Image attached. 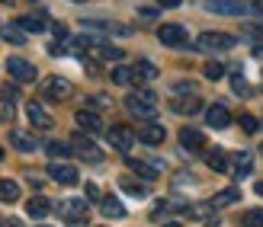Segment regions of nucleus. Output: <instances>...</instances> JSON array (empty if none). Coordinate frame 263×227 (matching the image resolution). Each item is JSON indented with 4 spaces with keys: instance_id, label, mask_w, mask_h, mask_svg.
Here are the masks:
<instances>
[{
    "instance_id": "f257e3e1",
    "label": "nucleus",
    "mask_w": 263,
    "mask_h": 227,
    "mask_svg": "<svg viewBox=\"0 0 263 227\" xmlns=\"http://www.w3.org/2000/svg\"><path fill=\"white\" fill-rule=\"evenodd\" d=\"M154 102H157V96H154V90H135V93H128L125 96V109L135 115V118H141V122H154Z\"/></svg>"
},
{
    "instance_id": "f03ea898",
    "label": "nucleus",
    "mask_w": 263,
    "mask_h": 227,
    "mask_svg": "<svg viewBox=\"0 0 263 227\" xmlns=\"http://www.w3.org/2000/svg\"><path fill=\"white\" fill-rule=\"evenodd\" d=\"M238 45V38L228 35V32H202L196 38V48L199 51H231Z\"/></svg>"
},
{
    "instance_id": "7ed1b4c3",
    "label": "nucleus",
    "mask_w": 263,
    "mask_h": 227,
    "mask_svg": "<svg viewBox=\"0 0 263 227\" xmlns=\"http://www.w3.org/2000/svg\"><path fill=\"white\" fill-rule=\"evenodd\" d=\"M71 148L74 154L81 160H90V163H103V151L97 148L93 141H90V135H84V131H77V135L71 138Z\"/></svg>"
},
{
    "instance_id": "20e7f679",
    "label": "nucleus",
    "mask_w": 263,
    "mask_h": 227,
    "mask_svg": "<svg viewBox=\"0 0 263 227\" xmlns=\"http://www.w3.org/2000/svg\"><path fill=\"white\" fill-rule=\"evenodd\" d=\"M106 138H109V144H112V148L119 151V154H128V151H132V144L138 141V135H135V131H132L128 125H112V128L106 131Z\"/></svg>"
},
{
    "instance_id": "39448f33",
    "label": "nucleus",
    "mask_w": 263,
    "mask_h": 227,
    "mask_svg": "<svg viewBox=\"0 0 263 227\" xmlns=\"http://www.w3.org/2000/svg\"><path fill=\"white\" fill-rule=\"evenodd\" d=\"M7 74L13 77V84H32L39 77L35 74V64H29L26 58H10L7 61Z\"/></svg>"
},
{
    "instance_id": "423d86ee",
    "label": "nucleus",
    "mask_w": 263,
    "mask_h": 227,
    "mask_svg": "<svg viewBox=\"0 0 263 227\" xmlns=\"http://www.w3.org/2000/svg\"><path fill=\"white\" fill-rule=\"evenodd\" d=\"M42 96L51 99V102H61V99L71 96V84L64 77H45L42 80Z\"/></svg>"
},
{
    "instance_id": "0eeeda50",
    "label": "nucleus",
    "mask_w": 263,
    "mask_h": 227,
    "mask_svg": "<svg viewBox=\"0 0 263 227\" xmlns=\"http://www.w3.org/2000/svg\"><path fill=\"white\" fill-rule=\"evenodd\" d=\"M205 10L221 13V16H244L251 4H244V0H205Z\"/></svg>"
},
{
    "instance_id": "6e6552de",
    "label": "nucleus",
    "mask_w": 263,
    "mask_h": 227,
    "mask_svg": "<svg viewBox=\"0 0 263 227\" xmlns=\"http://www.w3.org/2000/svg\"><path fill=\"white\" fill-rule=\"evenodd\" d=\"M157 38H161V45H167V48H186V29H183V26L164 23L161 29H157Z\"/></svg>"
},
{
    "instance_id": "1a4fd4ad",
    "label": "nucleus",
    "mask_w": 263,
    "mask_h": 227,
    "mask_svg": "<svg viewBox=\"0 0 263 227\" xmlns=\"http://www.w3.org/2000/svg\"><path fill=\"white\" fill-rule=\"evenodd\" d=\"M58 211L64 218H68L74 227H81V218L87 215V198H64V202L58 205Z\"/></svg>"
},
{
    "instance_id": "9d476101",
    "label": "nucleus",
    "mask_w": 263,
    "mask_h": 227,
    "mask_svg": "<svg viewBox=\"0 0 263 227\" xmlns=\"http://www.w3.org/2000/svg\"><path fill=\"white\" fill-rule=\"evenodd\" d=\"M90 55L100 58V61H122V58H125V51H122L119 45L103 42V38H93V45H90Z\"/></svg>"
},
{
    "instance_id": "9b49d317",
    "label": "nucleus",
    "mask_w": 263,
    "mask_h": 227,
    "mask_svg": "<svg viewBox=\"0 0 263 227\" xmlns=\"http://www.w3.org/2000/svg\"><path fill=\"white\" fill-rule=\"evenodd\" d=\"M84 29H93V32H106V35H128L132 29L122 23H109V19H81Z\"/></svg>"
},
{
    "instance_id": "f8f14e48",
    "label": "nucleus",
    "mask_w": 263,
    "mask_h": 227,
    "mask_svg": "<svg viewBox=\"0 0 263 227\" xmlns=\"http://www.w3.org/2000/svg\"><path fill=\"white\" fill-rule=\"evenodd\" d=\"M205 125L209 128H228L231 125V112H228V106H221V102H212L205 109Z\"/></svg>"
},
{
    "instance_id": "ddd939ff",
    "label": "nucleus",
    "mask_w": 263,
    "mask_h": 227,
    "mask_svg": "<svg viewBox=\"0 0 263 227\" xmlns=\"http://www.w3.org/2000/svg\"><path fill=\"white\" fill-rule=\"evenodd\" d=\"M26 115H29V122H32L35 128H42V131H48L51 125H55V118H51V115L42 109V102H35V99L26 102Z\"/></svg>"
},
{
    "instance_id": "4468645a",
    "label": "nucleus",
    "mask_w": 263,
    "mask_h": 227,
    "mask_svg": "<svg viewBox=\"0 0 263 227\" xmlns=\"http://www.w3.org/2000/svg\"><path fill=\"white\" fill-rule=\"evenodd\" d=\"M48 176L55 179V182H61V185H74L77 179V167H68V163H48Z\"/></svg>"
},
{
    "instance_id": "2eb2a0df",
    "label": "nucleus",
    "mask_w": 263,
    "mask_h": 227,
    "mask_svg": "<svg viewBox=\"0 0 263 227\" xmlns=\"http://www.w3.org/2000/svg\"><path fill=\"white\" fill-rule=\"evenodd\" d=\"M164 138H167V131H164V125H157V122H144V125H141V131H138V141L151 144V148L164 144Z\"/></svg>"
},
{
    "instance_id": "dca6fc26",
    "label": "nucleus",
    "mask_w": 263,
    "mask_h": 227,
    "mask_svg": "<svg viewBox=\"0 0 263 227\" xmlns=\"http://www.w3.org/2000/svg\"><path fill=\"white\" fill-rule=\"evenodd\" d=\"M170 109L180 112V115H193V112H199V109H202V99L196 96V93H190V96H174Z\"/></svg>"
},
{
    "instance_id": "f3484780",
    "label": "nucleus",
    "mask_w": 263,
    "mask_h": 227,
    "mask_svg": "<svg viewBox=\"0 0 263 227\" xmlns=\"http://www.w3.org/2000/svg\"><path fill=\"white\" fill-rule=\"evenodd\" d=\"M74 118H77V125H81V131H87V135H97V131L103 128V118H100V112H93V109H81Z\"/></svg>"
},
{
    "instance_id": "a211bd4d",
    "label": "nucleus",
    "mask_w": 263,
    "mask_h": 227,
    "mask_svg": "<svg viewBox=\"0 0 263 227\" xmlns=\"http://www.w3.org/2000/svg\"><path fill=\"white\" fill-rule=\"evenodd\" d=\"M180 144H183V151H202L205 148V135L202 131H196V128H180Z\"/></svg>"
},
{
    "instance_id": "6ab92c4d",
    "label": "nucleus",
    "mask_w": 263,
    "mask_h": 227,
    "mask_svg": "<svg viewBox=\"0 0 263 227\" xmlns=\"http://www.w3.org/2000/svg\"><path fill=\"white\" fill-rule=\"evenodd\" d=\"M10 144L16 151H23V154H32V151H39V141H35V135H29V131H10Z\"/></svg>"
},
{
    "instance_id": "aec40b11",
    "label": "nucleus",
    "mask_w": 263,
    "mask_h": 227,
    "mask_svg": "<svg viewBox=\"0 0 263 227\" xmlns=\"http://www.w3.org/2000/svg\"><path fill=\"white\" fill-rule=\"evenodd\" d=\"M205 163H209V170H215V173H231V157L225 154V151H205Z\"/></svg>"
},
{
    "instance_id": "412c9836",
    "label": "nucleus",
    "mask_w": 263,
    "mask_h": 227,
    "mask_svg": "<svg viewBox=\"0 0 263 227\" xmlns=\"http://www.w3.org/2000/svg\"><path fill=\"white\" fill-rule=\"evenodd\" d=\"M254 173V157L251 154H234V167H231V176L234 179H244V176H251Z\"/></svg>"
},
{
    "instance_id": "4be33fe9",
    "label": "nucleus",
    "mask_w": 263,
    "mask_h": 227,
    "mask_svg": "<svg viewBox=\"0 0 263 227\" xmlns=\"http://www.w3.org/2000/svg\"><path fill=\"white\" fill-rule=\"evenodd\" d=\"M20 29H26V32H45L48 29V19L42 16V13H29V16L20 19Z\"/></svg>"
},
{
    "instance_id": "5701e85b",
    "label": "nucleus",
    "mask_w": 263,
    "mask_h": 227,
    "mask_svg": "<svg viewBox=\"0 0 263 227\" xmlns=\"http://www.w3.org/2000/svg\"><path fill=\"white\" fill-rule=\"evenodd\" d=\"M100 211H103L106 218H125V205H122L116 195H106V198H103V202H100Z\"/></svg>"
},
{
    "instance_id": "b1692460",
    "label": "nucleus",
    "mask_w": 263,
    "mask_h": 227,
    "mask_svg": "<svg viewBox=\"0 0 263 227\" xmlns=\"http://www.w3.org/2000/svg\"><path fill=\"white\" fill-rule=\"evenodd\" d=\"M112 84H116V87H132V84H138L135 68H128V64H119V68L112 71Z\"/></svg>"
},
{
    "instance_id": "393cba45",
    "label": "nucleus",
    "mask_w": 263,
    "mask_h": 227,
    "mask_svg": "<svg viewBox=\"0 0 263 227\" xmlns=\"http://www.w3.org/2000/svg\"><path fill=\"white\" fill-rule=\"evenodd\" d=\"M45 151H48L51 160H68V157L74 154V148H71V144H64V141H48Z\"/></svg>"
},
{
    "instance_id": "a878e982",
    "label": "nucleus",
    "mask_w": 263,
    "mask_h": 227,
    "mask_svg": "<svg viewBox=\"0 0 263 227\" xmlns=\"http://www.w3.org/2000/svg\"><path fill=\"white\" fill-rule=\"evenodd\" d=\"M0 35H4V42H10V45H23L29 32L20 29V23H16V26H4V29H0Z\"/></svg>"
},
{
    "instance_id": "bb28decb",
    "label": "nucleus",
    "mask_w": 263,
    "mask_h": 227,
    "mask_svg": "<svg viewBox=\"0 0 263 227\" xmlns=\"http://www.w3.org/2000/svg\"><path fill=\"white\" fill-rule=\"evenodd\" d=\"M234 202H241V192L231 185V189H221V192L212 198V208H225V205H234Z\"/></svg>"
},
{
    "instance_id": "cd10ccee",
    "label": "nucleus",
    "mask_w": 263,
    "mask_h": 227,
    "mask_svg": "<svg viewBox=\"0 0 263 227\" xmlns=\"http://www.w3.org/2000/svg\"><path fill=\"white\" fill-rule=\"evenodd\" d=\"M16 198H20V185L13 179H0V202L10 205V202H16Z\"/></svg>"
},
{
    "instance_id": "c85d7f7f",
    "label": "nucleus",
    "mask_w": 263,
    "mask_h": 227,
    "mask_svg": "<svg viewBox=\"0 0 263 227\" xmlns=\"http://www.w3.org/2000/svg\"><path fill=\"white\" fill-rule=\"evenodd\" d=\"M119 189H125L132 198H148V189H144L141 182H135L132 176H122V179H119Z\"/></svg>"
},
{
    "instance_id": "c756f323",
    "label": "nucleus",
    "mask_w": 263,
    "mask_h": 227,
    "mask_svg": "<svg viewBox=\"0 0 263 227\" xmlns=\"http://www.w3.org/2000/svg\"><path fill=\"white\" fill-rule=\"evenodd\" d=\"M48 198H42V195H35V198H29V205H26V211H29V218H45L48 215Z\"/></svg>"
},
{
    "instance_id": "7c9ffc66",
    "label": "nucleus",
    "mask_w": 263,
    "mask_h": 227,
    "mask_svg": "<svg viewBox=\"0 0 263 227\" xmlns=\"http://www.w3.org/2000/svg\"><path fill=\"white\" fill-rule=\"evenodd\" d=\"M128 167H132V173L135 176H144V179H157V167H151V163H141V160H128Z\"/></svg>"
},
{
    "instance_id": "2f4dec72",
    "label": "nucleus",
    "mask_w": 263,
    "mask_h": 227,
    "mask_svg": "<svg viewBox=\"0 0 263 227\" xmlns=\"http://www.w3.org/2000/svg\"><path fill=\"white\" fill-rule=\"evenodd\" d=\"M135 77H138V84H141V80H154L157 77V68H154L151 61H138L135 64Z\"/></svg>"
},
{
    "instance_id": "473e14b6",
    "label": "nucleus",
    "mask_w": 263,
    "mask_h": 227,
    "mask_svg": "<svg viewBox=\"0 0 263 227\" xmlns=\"http://www.w3.org/2000/svg\"><path fill=\"white\" fill-rule=\"evenodd\" d=\"M244 227H263V211L260 208H247L244 211V218H241Z\"/></svg>"
},
{
    "instance_id": "72a5a7b5",
    "label": "nucleus",
    "mask_w": 263,
    "mask_h": 227,
    "mask_svg": "<svg viewBox=\"0 0 263 227\" xmlns=\"http://www.w3.org/2000/svg\"><path fill=\"white\" fill-rule=\"evenodd\" d=\"M202 71H205L209 80H221V74H225V64H221V61H209Z\"/></svg>"
},
{
    "instance_id": "f704fd0d",
    "label": "nucleus",
    "mask_w": 263,
    "mask_h": 227,
    "mask_svg": "<svg viewBox=\"0 0 263 227\" xmlns=\"http://www.w3.org/2000/svg\"><path fill=\"white\" fill-rule=\"evenodd\" d=\"M231 90L238 93V96H251V84L241 77V74H234V80H231Z\"/></svg>"
},
{
    "instance_id": "c9c22d12",
    "label": "nucleus",
    "mask_w": 263,
    "mask_h": 227,
    "mask_svg": "<svg viewBox=\"0 0 263 227\" xmlns=\"http://www.w3.org/2000/svg\"><path fill=\"white\" fill-rule=\"evenodd\" d=\"M190 93H196V84H190V80H180L174 87V96H190Z\"/></svg>"
},
{
    "instance_id": "e433bc0d",
    "label": "nucleus",
    "mask_w": 263,
    "mask_h": 227,
    "mask_svg": "<svg viewBox=\"0 0 263 227\" xmlns=\"http://www.w3.org/2000/svg\"><path fill=\"white\" fill-rule=\"evenodd\" d=\"M241 128L254 135V131H260V118H254V115H241Z\"/></svg>"
},
{
    "instance_id": "4c0bfd02",
    "label": "nucleus",
    "mask_w": 263,
    "mask_h": 227,
    "mask_svg": "<svg viewBox=\"0 0 263 227\" xmlns=\"http://www.w3.org/2000/svg\"><path fill=\"white\" fill-rule=\"evenodd\" d=\"M0 118H13V99H7V96H0Z\"/></svg>"
},
{
    "instance_id": "58836bf2",
    "label": "nucleus",
    "mask_w": 263,
    "mask_h": 227,
    "mask_svg": "<svg viewBox=\"0 0 263 227\" xmlns=\"http://www.w3.org/2000/svg\"><path fill=\"white\" fill-rule=\"evenodd\" d=\"M87 202H103V195H100V185H93V182H87Z\"/></svg>"
},
{
    "instance_id": "ea45409f",
    "label": "nucleus",
    "mask_w": 263,
    "mask_h": 227,
    "mask_svg": "<svg viewBox=\"0 0 263 227\" xmlns=\"http://www.w3.org/2000/svg\"><path fill=\"white\" fill-rule=\"evenodd\" d=\"M138 16H141L144 23H154V19H157V10H154V7H141V10H138Z\"/></svg>"
},
{
    "instance_id": "a19ab883",
    "label": "nucleus",
    "mask_w": 263,
    "mask_h": 227,
    "mask_svg": "<svg viewBox=\"0 0 263 227\" xmlns=\"http://www.w3.org/2000/svg\"><path fill=\"white\" fill-rule=\"evenodd\" d=\"M251 13L263 19V0H254V4H251Z\"/></svg>"
},
{
    "instance_id": "79ce46f5",
    "label": "nucleus",
    "mask_w": 263,
    "mask_h": 227,
    "mask_svg": "<svg viewBox=\"0 0 263 227\" xmlns=\"http://www.w3.org/2000/svg\"><path fill=\"white\" fill-rule=\"evenodd\" d=\"M51 32H55L58 38H68V29H64V26H61V23H55V26H51Z\"/></svg>"
},
{
    "instance_id": "37998d69",
    "label": "nucleus",
    "mask_w": 263,
    "mask_h": 227,
    "mask_svg": "<svg viewBox=\"0 0 263 227\" xmlns=\"http://www.w3.org/2000/svg\"><path fill=\"white\" fill-rule=\"evenodd\" d=\"M161 7H180V0H161Z\"/></svg>"
},
{
    "instance_id": "c03bdc74",
    "label": "nucleus",
    "mask_w": 263,
    "mask_h": 227,
    "mask_svg": "<svg viewBox=\"0 0 263 227\" xmlns=\"http://www.w3.org/2000/svg\"><path fill=\"white\" fill-rule=\"evenodd\" d=\"M257 195H263V182H257Z\"/></svg>"
},
{
    "instance_id": "a18cd8bd",
    "label": "nucleus",
    "mask_w": 263,
    "mask_h": 227,
    "mask_svg": "<svg viewBox=\"0 0 263 227\" xmlns=\"http://www.w3.org/2000/svg\"><path fill=\"white\" fill-rule=\"evenodd\" d=\"M161 227H180V224H177V221H170V224H161Z\"/></svg>"
},
{
    "instance_id": "49530a36",
    "label": "nucleus",
    "mask_w": 263,
    "mask_h": 227,
    "mask_svg": "<svg viewBox=\"0 0 263 227\" xmlns=\"http://www.w3.org/2000/svg\"><path fill=\"white\" fill-rule=\"evenodd\" d=\"M0 160H4V148H0Z\"/></svg>"
},
{
    "instance_id": "de8ad7c7",
    "label": "nucleus",
    "mask_w": 263,
    "mask_h": 227,
    "mask_svg": "<svg viewBox=\"0 0 263 227\" xmlns=\"http://www.w3.org/2000/svg\"><path fill=\"white\" fill-rule=\"evenodd\" d=\"M39 227H48V224H39Z\"/></svg>"
},
{
    "instance_id": "09e8293b",
    "label": "nucleus",
    "mask_w": 263,
    "mask_h": 227,
    "mask_svg": "<svg viewBox=\"0 0 263 227\" xmlns=\"http://www.w3.org/2000/svg\"><path fill=\"white\" fill-rule=\"evenodd\" d=\"M260 154H263V144H260Z\"/></svg>"
},
{
    "instance_id": "8fccbe9b",
    "label": "nucleus",
    "mask_w": 263,
    "mask_h": 227,
    "mask_svg": "<svg viewBox=\"0 0 263 227\" xmlns=\"http://www.w3.org/2000/svg\"><path fill=\"white\" fill-rule=\"evenodd\" d=\"M77 4H84V0H77Z\"/></svg>"
}]
</instances>
